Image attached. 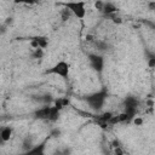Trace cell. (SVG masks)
<instances>
[{
	"label": "cell",
	"mask_w": 155,
	"mask_h": 155,
	"mask_svg": "<svg viewBox=\"0 0 155 155\" xmlns=\"http://www.w3.org/2000/svg\"><path fill=\"white\" fill-rule=\"evenodd\" d=\"M107 97H108L107 91L102 90V91H97V92H93V93H90V94L85 96L84 99L92 110L98 111L103 108V105L107 101Z\"/></svg>",
	"instance_id": "obj_1"
},
{
	"label": "cell",
	"mask_w": 155,
	"mask_h": 155,
	"mask_svg": "<svg viewBox=\"0 0 155 155\" xmlns=\"http://www.w3.org/2000/svg\"><path fill=\"white\" fill-rule=\"evenodd\" d=\"M45 74L47 75H54V76H59L61 79L63 80H67L69 78V74H70V64L62 59V61H58L56 62L53 65H51L46 71Z\"/></svg>",
	"instance_id": "obj_2"
},
{
	"label": "cell",
	"mask_w": 155,
	"mask_h": 155,
	"mask_svg": "<svg viewBox=\"0 0 155 155\" xmlns=\"http://www.w3.org/2000/svg\"><path fill=\"white\" fill-rule=\"evenodd\" d=\"M86 4L85 2H64V7L76 18L82 19L86 16Z\"/></svg>",
	"instance_id": "obj_3"
},
{
	"label": "cell",
	"mask_w": 155,
	"mask_h": 155,
	"mask_svg": "<svg viewBox=\"0 0 155 155\" xmlns=\"http://www.w3.org/2000/svg\"><path fill=\"white\" fill-rule=\"evenodd\" d=\"M87 59L90 62L91 68L97 71V73H102L104 69V57L99 53H88Z\"/></svg>",
	"instance_id": "obj_4"
},
{
	"label": "cell",
	"mask_w": 155,
	"mask_h": 155,
	"mask_svg": "<svg viewBox=\"0 0 155 155\" xmlns=\"http://www.w3.org/2000/svg\"><path fill=\"white\" fill-rule=\"evenodd\" d=\"M46 143H47V140H44V142H41L39 144H34L29 150L22 151L21 155H45Z\"/></svg>",
	"instance_id": "obj_5"
},
{
	"label": "cell",
	"mask_w": 155,
	"mask_h": 155,
	"mask_svg": "<svg viewBox=\"0 0 155 155\" xmlns=\"http://www.w3.org/2000/svg\"><path fill=\"white\" fill-rule=\"evenodd\" d=\"M50 111H51V105H42L33 113V116L38 120H48Z\"/></svg>",
	"instance_id": "obj_6"
},
{
	"label": "cell",
	"mask_w": 155,
	"mask_h": 155,
	"mask_svg": "<svg viewBox=\"0 0 155 155\" xmlns=\"http://www.w3.org/2000/svg\"><path fill=\"white\" fill-rule=\"evenodd\" d=\"M47 44H48V41H47V39L44 38V36H35V38H33L31 41H30V45L34 47V50H35V48H42V50H44V48L47 46Z\"/></svg>",
	"instance_id": "obj_7"
},
{
	"label": "cell",
	"mask_w": 155,
	"mask_h": 155,
	"mask_svg": "<svg viewBox=\"0 0 155 155\" xmlns=\"http://www.w3.org/2000/svg\"><path fill=\"white\" fill-rule=\"evenodd\" d=\"M12 133H13L12 127H10V126H2V127H0V138L2 139L4 143H7L12 138Z\"/></svg>",
	"instance_id": "obj_8"
},
{
	"label": "cell",
	"mask_w": 155,
	"mask_h": 155,
	"mask_svg": "<svg viewBox=\"0 0 155 155\" xmlns=\"http://www.w3.org/2000/svg\"><path fill=\"white\" fill-rule=\"evenodd\" d=\"M103 15L105 16H111V15H115L117 13V7L113 4V2H103V7H102V11H101Z\"/></svg>",
	"instance_id": "obj_9"
},
{
	"label": "cell",
	"mask_w": 155,
	"mask_h": 155,
	"mask_svg": "<svg viewBox=\"0 0 155 155\" xmlns=\"http://www.w3.org/2000/svg\"><path fill=\"white\" fill-rule=\"evenodd\" d=\"M33 145H34V139H33V137H30V136L24 137L23 140H22V151L29 150Z\"/></svg>",
	"instance_id": "obj_10"
},
{
	"label": "cell",
	"mask_w": 155,
	"mask_h": 155,
	"mask_svg": "<svg viewBox=\"0 0 155 155\" xmlns=\"http://www.w3.org/2000/svg\"><path fill=\"white\" fill-rule=\"evenodd\" d=\"M59 114H61V110H58L54 105H51V111H50V116H48V120L47 121L56 122L59 119Z\"/></svg>",
	"instance_id": "obj_11"
},
{
	"label": "cell",
	"mask_w": 155,
	"mask_h": 155,
	"mask_svg": "<svg viewBox=\"0 0 155 155\" xmlns=\"http://www.w3.org/2000/svg\"><path fill=\"white\" fill-rule=\"evenodd\" d=\"M113 116H114L113 113L107 111V113H103L102 115L98 116V121H99L101 124H109V121H110V119H111Z\"/></svg>",
	"instance_id": "obj_12"
},
{
	"label": "cell",
	"mask_w": 155,
	"mask_h": 155,
	"mask_svg": "<svg viewBox=\"0 0 155 155\" xmlns=\"http://www.w3.org/2000/svg\"><path fill=\"white\" fill-rule=\"evenodd\" d=\"M94 45L97 47L98 51H107L108 50V44L105 41H102V40H96L94 41Z\"/></svg>",
	"instance_id": "obj_13"
},
{
	"label": "cell",
	"mask_w": 155,
	"mask_h": 155,
	"mask_svg": "<svg viewBox=\"0 0 155 155\" xmlns=\"http://www.w3.org/2000/svg\"><path fill=\"white\" fill-rule=\"evenodd\" d=\"M44 56V50L42 48H35L31 53V57L33 58H41Z\"/></svg>",
	"instance_id": "obj_14"
},
{
	"label": "cell",
	"mask_w": 155,
	"mask_h": 155,
	"mask_svg": "<svg viewBox=\"0 0 155 155\" xmlns=\"http://www.w3.org/2000/svg\"><path fill=\"white\" fill-rule=\"evenodd\" d=\"M57 151L59 153V155H70V154H71V149L68 148V147L59 148V149H57Z\"/></svg>",
	"instance_id": "obj_15"
},
{
	"label": "cell",
	"mask_w": 155,
	"mask_h": 155,
	"mask_svg": "<svg viewBox=\"0 0 155 155\" xmlns=\"http://www.w3.org/2000/svg\"><path fill=\"white\" fill-rule=\"evenodd\" d=\"M110 18H111V21L114 22V23H117V24H120L121 22H122V19H121V17H119L116 13L115 15H111V16H109Z\"/></svg>",
	"instance_id": "obj_16"
},
{
	"label": "cell",
	"mask_w": 155,
	"mask_h": 155,
	"mask_svg": "<svg viewBox=\"0 0 155 155\" xmlns=\"http://www.w3.org/2000/svg\"><path fill=\"white\" fill-rule=\"evenodd\" d=\"M148 65H149V68H154L155 67V56H150L149 58H148Z\"/></svg>",
	"instance_id": "obj_17"
},
{
	"label": "cell",
	"mask_w": 155,
	"mask_h": 155,
	"mask_svg": "<svg viewBox=\"0 0 155 155\" xmlns=\"http://www.w3.org/2000/svg\"><path fill=\"white\" fill-rule=\"evenodd\" d=\"M7 31V25L4 22H0V35H4Z\"/></svg>",
	"instance_id": "obj_18"
},
{
	"label": "cell",
	"mask_w": 155,
	"mask_h": 155,
	"mask_svg": "<svg viewBox=\"0 0 155 155\" xmlns=\"http://www.w3.org/2000/svg\"><path fill=\"white\" fill-rule=\"evenodd\" d=\"M69 16H70V12H69L67 8H64V10L62 11V19H63V21H67V19L69 18Z\"/></svg>",
	"instance_id": "obj_19"
},
{
	"label": "cell",
	"mask_w": 155,
	"mask_h": 155,
	"mask_svg": "<svg viewBox=\"0 0 155 155\" xmlns=\"http://www.w3.org/2000/svg\"><path fill=\"white\" fill-rule=\"evenodd\" d=\"M133 122H134L136 126H142V125H143V119L134 116V117H133Z\"/></svg>",
	"instance_id": "obj_20"
},
{
	"label": "cell",
	"mask_w": 155,
	"mask_h": 155,
	"mask_svg": "<svg viewBox=\"0 0 155 155\" xmlns=\"http://www.w3.org/2000/svg\"><path fill=\"white\" fill-rule=\"evenodd\" d=\"M114 155H125V153L121 147H117V148H114Z\"/></svg>",
	"instance_id": "obj_21"
},
{
	"label": "cell",
	"mask_w": 155,
	"mask_h": 155,
	"mask_svg": "<svg viewBox=\"0 0 155 155\" xmlns=\"http://www.w3.org/2000/svg\"><path fill=\"white\" fill-rule=\"evenodd\" d=\"M94 7L98 10V11H102V7H103V1H97L94 4Z\"/></svg>",
	"instance_id": "obj_22"
},
{
	"label": "cell",
	"mask_w": 155,
	"mask_h": 155,
	"mask_svg": "<svg viewBox=\"0 0 155 155\" xmlns=\"http://www.w3.org/2000/svg\"><path fill=\"white\" fill-rule=\"evenodd\" d=\"M111 144H113V148H117V147H121V145H120V142H119L117 139H114Z\"/></svg>",
	"instance_id": "obj_23"
},
{
	"label": "cell",
	"mask_w": 155,
	"mask_h": 155,
	"mask_svg": "<svg viewBox=\"0 0 155 155\" xmlns=\"http://www.w3.org/2000/svg\"><path fill=\"white\" fill-rule=\"evenodd\" d=\"M4 144H5V143H4V142H2V139H1V138H0V147H2V145H4Z\"/></svg>",
	"instance_id": "obj_24"
},
{
	"label": "cell",
	"mask_w": 155,
	"mask_h": 155,
	"mask_svg": "<svg viewBox=\"0 0 155 155\" xmlns=\"http://www.w3.org/2000/svg\"><path fill=\"white\" fill-rule=\"evenodd\" d=\"M52 155H59V153H58V151H57V150H56V151H54V153H53V154H52Z\"/></svg>",
	"instance_id": "obj_25"
},
{
	"label": "cell",
	"mask_w": 155,
	"mask_h": 155,
	"mask_svg": "<svg viewBox=\"0 0 155 155\" xmlns=\"http://www.w3.org/2000/svg\"><path fill=\"white\" fill-rule=\"evenodd\" d=\"M125 155H128V154H125Z\"/></svg>",
	"instance_id": "obj_26"
}]
</instances>
